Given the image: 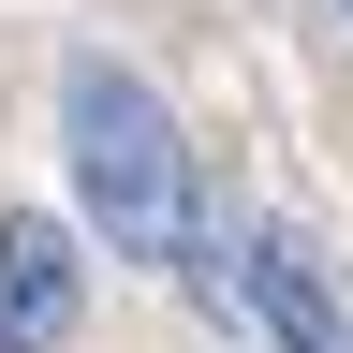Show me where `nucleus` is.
<instances>
[{"label": "nucleus", "mask_w": 353, "mask_h": 353, "mask_svg": "<svg viewBox=\"0 0 353 353\" xmlns=\"http://www.w3.org/2000/svg\"><path fill=\"white\" fill-rule=\"evenodd\" d=\"M59 148H74V192H88V221H103V250L192 265L206 192H192V148H176L162 88H132L118 59H74V74H59Z\"/></svg>", "instance_id": "nucleus-1"}, {"label": "nucleus", "mask_w": 353, "mask_h": 353, "mask_svg": "<svg viewBox=\"0 0 353 353\" xmlns=\"http://www.w3.org/2000/svg\"><path fill=\"white\" fill-rule=\"evenodd\" d=\"M236 265H250V324H265V353H353L339 294H324V250H309L294 221H236Z\"/></svg>", "instance_id": "nucleus-2"}, {"label": "nucleus", "mask_w": 353, "mask_h": 353, "mask_svg": "<svg viewBox=\"0 0 353 353\" xmlns=\"http://www.w3.org/2000/svg\"><path fill=\"white\" fill-rule=\"evenodd\" d=\"M74 309H88L74 236H59L44 206H15V221H0V353H59V339H74Z\"/></svg>", "instance_id": "nucleus-3"}, {"label": "nucleus", "mask_w": 353, "mask_h": 353, "mask_svg": "<svg viewBox=\"0 0 353 353\" xmlns=\"http://www.w3.org/2000/svg\"><path fill=\"white\" fill-rule=\"evenodd\" d=\"M339 30H353V0H339Z\"/></svg>", "instance_id": "nucleus-4"}]
</instances>
